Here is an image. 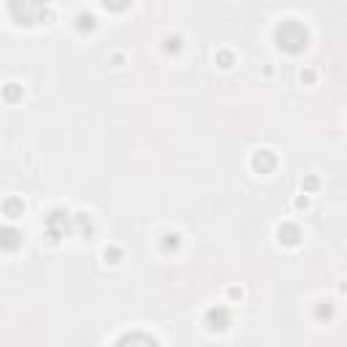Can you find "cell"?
<instances>
[{"mask_svg": "<svg viewBox=\"0 0 347 347\" xmlns=\"http://www.w3.org/2000/svg\"><path fill=\"white\" fill-rule=\"evenodd\" d=\"M274 163H277V160H274V155H271V152H255V155H252V168H255V171H260V174H266V171H271L274 168Z\"/></svg>", "mask_w": 347, "mask_h": 347, "instance_id": "cell-5", "label": "cell"}, {"mask_svg": "<svg viewBox=\"0 0 347 347\" xmlns=\"http://www.w3.org/2000/svg\"><path fill=\"white\" fill-rule=\"evenodd\" d=\"M299 228H293V225H282L279 228V242H285V244H296L299 242Z\"/></svg>", "mask_w": 347, "mask_h": 347, "instance_id": "cell-6", "label": "cell"}, {"mask_svg": "<svg viewBox=\"0 0 347 347\" xmlns=\"http://www.w3.org/2000/svg\"><path fill=\"white\" fill-rule=\"evenodd\" d=\"M117 347H157V342L144 336V334H130V336H122L117 342Z\"/></svg>", "mask_w": 347, "mask_h": 347, "instance_id": "cell-4", "label": "cell"}, {"mask_svg": "<svg viewBox=\"0 0 347 347\" xmlns=\"http://www.w3.org/2000/svg\"><path fill=\"white\" fill-rule=\"evenodd\" d=\"M3 212L9 214V217H19L22 212H25V204H22V201H17V198H11V201H6Z\"/></svg>", "mask_w": 347, "mask_h": 347, "instance_id": "cell-7", "label": "cell"}, {"mask_svg": "<svg viewBox=\"0 0 347 347\" xmlns=\"http://www.w3.org/2000/svg\"><path fill=\"white\" fill-rule=\"evenodd\" d=\"M304 185H307L309 190H315V187H317V179H307V182H304Z\"/></svg>", "mask_w": 347, "mask_h": 347, "instance_id": "cell-11", "label": "cell"}, {"mask_svg": "<svg viewBox=\"0 0 347 347\" xmlns=\"http://www.w3.org/2000/svg\"><path fill=\"white\" fill-rule=\"evenodd\" d=\"M3 95H6V100H11V103H14V100L22 98V87L17 82H9V84L3 87Z\"/></svg>", "mask_w": 347, "mask_h": 347, "instance_id": "cell-8", "label": "cell"}, {"mask_svg": "<svg viewBox=\"0 0 347 347\" xmlns=\"http://www.w3.org/2000/svg\"><path fill=\"white\" fill-rule=\"evenodd\" d=\"M220 60H222V68H228V65H230V54H228V52H222V54H220Z\"/></svg>", "mask_w": 347, "mask_h": 347, "instance_id": "cell-9", "label": "cell"}, {"mask_svg": "<svg viewBox=\"0 0 347 347\" xmlns=\"http://www.w3.org/2000/svg\"><path fill=\"white\" fill-rule=\"evenodd\" d=\"M22 244V234L17 228H0V247L3 250H17Z\"/></svg>", "mask_w": 347, "mask_h": 347, "instance_id": "cell-3", "label": "cell"}, {"mask_svg": "<svg viewBox=\"0 0 347 347\" xmlns=\"http://www.w3.org/2000/svg\"><path fill=\"white\" fill-rule=\"evenodd\" d=\"M108 258H120V252H117V250H106V260H108Z\"/></svg>", "mask_w": 347, "mask_h": 347, "instance_id": "cell-12", "label": "cell"}, {"mask_svg": "<svg viewBox=\"0 0 347 347\" xmlns=\"http://www.w3.org/2000/svg\"><path fill=\"white\" fill-rule=\"evenodd\" d=\"M206 323H209V328H228V323H230V315H228V309H209V312H206Z\"/></svg>", "mask_w": 347, "mask_h": 347, "instance_id": "cell-2", "label": "cell"}, {"mask_svg": "<svg viewBox=\"0 0 347 347\" xmlns=\"http://www.w3.org/2000/svg\"><path fill=\"white\" fill-rule=\"evenodd\" d=\"M277 43L279 49L296 54L301 49H307V30L301 25H296V22H285V25L277 27Z\"/></svg>", "mask_w": 347, "mask_h": 347, "instance_id": "cell-1", "label": "cell"}, {"mask_svg": "<svg viewBox=\"0 0 347 347\" xmlns=\"http://www.w3.org/2000/svg\"><path fill=\"white\" fill-rule=\"evenodd\" d=\"M301 79H304V82H312L315 74H312V71H307V74H301Z\"/></svg>", "mask_w": 347, "mask_h": 347, "instance_id": "cell-10", "label": "cell"}]
</instances>
